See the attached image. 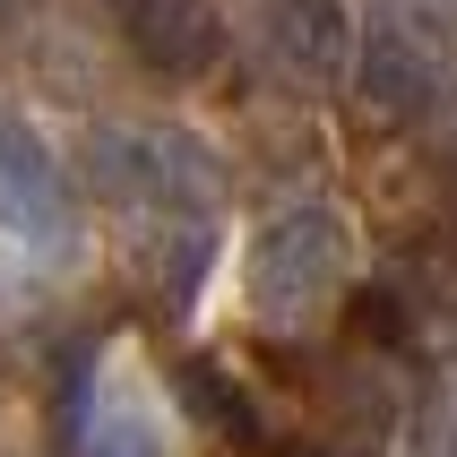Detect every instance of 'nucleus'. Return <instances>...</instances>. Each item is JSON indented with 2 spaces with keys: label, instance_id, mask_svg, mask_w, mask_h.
Returning a JSON list of instances; mask_svg holds the SVG:
<instances>
[{
  "label": "nucleus",
  "instance_id": "f257e3e1",
  "mask_svg": "<svg viewBox=\"0 0 457 457\" xmlns=\"http://www.w3.org/2000/svg\"><path fill=\"white\" fill-rule=\"evenodd\" d=\"M87 181L112 207H138L147 225H207L225 207V155L181 121H96Z\"/></svg>",
  "mask_w": 457,
  "mask_h": 457
},
{
  "label": "nucleus",
  "instance_id": "f03ea898",
  "mask_svg": "<svg viewBox=\"0 0 457 457\" xmlns=\"http://www.w3.org/2000/svg\"><path fill=\"white\" fill-rule=\"evenodd\" d=\"M354 285V225L345 207L328 199H294L277 207L268 225L251 233V259H242V294H251V320L259 328H320V311Z\"/></svg>",
  "mask_w": 457,
  "mask_h": 457
},
{
  "label": "nucleus",
  "instance_id": "7ed1b4c3",
  "mask_svg": "<svg viewBox=\"0 0 457 457\" xmlns=\"http://www.w3.org/2000/svg\"><path fill=\"white\" fill-rule=\"evenodd\" d=\"M354 96L371 121L406 129V121H432L440 96H449V44L414 9H380L354 44Z\"/></svg>",
  "mask_w": 457,
  "mask_h": 457
},
{
  "label": "nucleus",
  "instance_id": "20e7f679",
  "mask_svg": "<svg viewBox=\"0 0 457 457\" xmlns=\"http://www.w3.org/2000/svg\"><path fill=\"white\" fill-rule=\"evenodd\" d=\"M104 18L129 44V61L164 87H190L225 61V9L216 0H104Z\"/></svg>",
  "mask_w": 457,
  "mask_h": 457
},
{
  "label": "nucleus",
  "instance_id": "39448f33",
  "mask_svg": "<svg viewBox=\"0 0 457 457\" xmlns=\"http://www.w3.org/2000/svg\"><path fill=\"white\" fill-rule=\"evenodd\" d=\"M251 44L294 87H337V78H354L362 35L345 0H251Z\"/></svg>",
  "mask_w": 457,
  "mask_h": 457
},
{
  "label": "nucleus",
  "instance_id": "423d86ee",
  "mask_svg": "<svg viewBox=\"0 0 457 457\" xmlns=\"http://www.w3.org/2000/svg\"><path fill=\"white\" fill-rule=\"evenodd\" d=\"M0 199H9V216H18V233H35V242H52V251L78 242L70 173H61V155L44 147V129L26 121V112H0Z\"/></svg>",
  "mask_w": 457,
  "mask_h": 457
},
{
  "label": "nucleus",
  "instance_id": "0eeeda50",
  "mask_svg": "<svg viewBox=\"0 0 457 457\" xmlns=\"http://www.w3.org/2000/svg\"><path fill=\"white\" fill-rule=\"evenodd\" d=\"M181 397L199 406L207 432L225 440V449H242V457H311V449H294V440H285L277 423H268V414H259L251 397H242V388L216 371V362H181Z\"/></svg>",
  "mask_w": 457,
  "mask_h": 457
},
{
  "label": "nucleus",
  "instance_id": "6e6552de",
  "mask_svg": "<svg viewBox=\"0 0 457 457\" xmlns=\"http://www.w3.org/2000/svg\"><path fill=\"white\" fill-rule=\"evenodd\" d=\"M78 457H164V423L147 414L138 380L104 371L96 406H87V423H78Z\"/></svg>",
  "mask_w": 457,
  "mask_h": 457
},
{
  "label": "nucleus",
  "instance_id": "1a4fd4ad",
  "mask_svg": "<svg viewBox=\"0 0 457 457\" xmlns=\"http://www.w3.org/2000/svg\"><path fill=\"white\" fill-rule=\"evenodd\" d=\"M18 9H26V0H0V26H9V18H18Z\"/></svg>",
  "mask_w": 457,
  "mask_h": 457
},
{
  "label": "nucleus",
  "instance_id": "9d476101",
  "mask_svg": "<svg viewBox=\"0 0 457 457\" xmlns=\"http://www.w3.org/2000/svg\"><path fill=\"white\" fill-rule=\"evenodd\" d=\"M449 457H457V440H449Z\"/></svg>",
  "mask_w": 457,
  "mask_h": 457
}]
</instances>
